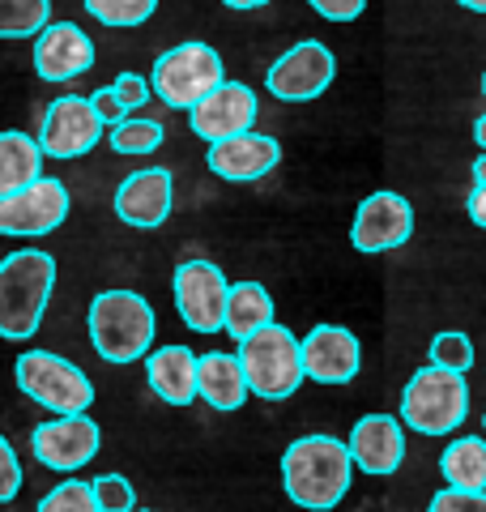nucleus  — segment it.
<instances>
[{
    "label": "nucleus",
    "instance_id": "obj_13",
    "mask_svg": "<svg viewBox=\"0 0 486 512\" xmlns=\"http://www.w3.org/2000/svg\"><path fill=\"white\" fill-rule=\"evenodd\" d=\"M410 235H414V205L401 192H371L354 210L350 244L359 252H393L410 244Z\"/></svg>",
    "mask_w": 486,
    "mask_h": 512
},
{
    "label": "nucleus",
    "instance_id": "obj_23",
    "mask_svg": "<svg viewBox=\"0 0 486 512\" xmlns=\"http://www.w3.org/2000/svg\"><path fill=\"white\" fill-rule=\"evenodd\" d=\"M273 325V299L261 282H235L226 291V316H222V329L231 333L235 342L252 338L256 329Z\"/></svg>",
    "mask_w": 486,
    "mask_h": 512
},
{
    "label": "nucleus",
    "instance_id": "obj_17",
    "mask_svg": "<svg viewBox=\"0 0 486 512\" xmlns=\"http://www.w3.org/2000/svg\"><path fill=\"white\" fill-rule=\"evenodd\" d=\"M171 205H175V180H171L167 167L133 171L116 188V218L124 222V227L154 231L171 218Z\"/></svg>",
    "mask_w": 486,
    "mask_h": 512
},
{
    "label": "nucleus",
    "instance_id": "obj_2",
    "mask_svg": "<svg viewBox=\"0 0 486 512\" xmlns=\"http://www.w3.org/2000/svg\"><path fill=\"white\" fill-rule=\"evenodd\" d=\"M56 286V256L39 248L9 252L0 261V338L26 342L43 325Z\"/></svg>",
    "mask_w": 486,
    "mask_h": 512
},
{
    "label": "nucleus",
    "instance_id": "obj_38",
    "mask_svg": "<svg viewBox=\"0 0 486 512\" xmlns=\"http://www.w3.org/2000/svg\"><path fill=\"white\" fill-rule=\"evenodd\" d=\"M474 184H478V188H486V150L474 158Z\"/></svg>",
    "mask_w": 486,
    "mask_h": 512
},
{
    "label": "nucleus",
    "instance_id": "obj_33",
    "mask_svg": "<svg viewBox=\"0 0 486 512\" xmlns=\"http://www.w3.org/2000/svg\"><path fill=\"white\" fill-rule=\"evenodd\" d=\"M111 90H116V99L124 103V111H137L150 103V77H141V73H120L116 82H111Z\"/></svg>",
    "mask_w": 486,
    "mask_h": 512
},
{
    "label": "nucleus",
    "instance_id": "obj_35",
    "mask_svg": "<svg viewBox=\"0 0 486 512\" xmlns=\"http://www.w3.org/2000/svg\"><path fill=\"white\" fill-rule=\"evenodd\" d=\"M90 103H94V111H99V120H103V124H120V120L128 116L124 103L116 99V90H111V86L94 90V94H90Z\"/></svg>",
    "mask_w": 486,
    "mask_h": 512
},
{
    "label": "nucleus",
    "instance_id": "obj_15",
    "mask_svg": "<svg viewBox=\"0 0 486 512\" xmlns=\"http://www.w3.org/2000/svg\"><path fill=\"white\" fill-rule=\"evenodd\" d=\"M303 350V376L316 384H350L363 367V346L342 325H316L299 342Z\"/></svg>",
    "mask_w": 486,
    "mask_h": 512
},
{
    "label": "nucleus",
    "instance_id": "obj_25",
    "mask_svg": "<svg viewBox=\"0 0 486 512\" xmlns=\"http://www.w3.org/2000/svg\"><path fill=\"white\" fill-rule=\"evenodd\" d=\"M52 22V0H0V39H30Z\"/></svg>",
    "mask_w": 486,
    "mask_h": 512
},
{
    "label": "nucleus",
    "instance_id": "obj_30",
    "mask_svg": "<svg viewBox=\"0 0 486 512\" xmlns=\"http://www.w3.org/2000/svg\"><path fill=\"white\" fill-rule=\"evenodd\" d=\"M39 512H99V504H94L90 483H77V478H69V483H60V487H52L43 495Z\"/></svg>",
    "mask_w": 486,
    "mask_h": 512
},
{
    "label": "nucleus",
    "instance_id": "obj_24",
    "mask_svg": "<svg viewBox=\"0 0 486 512\" xmlns=\"http://www.w3.org/2000/svg\"><path fill=\"white\" fill-rule=\"evenodd\" d=\"M440 474L448 487L461 491H486V436H461L444 448Z\"/></svg>",
    "mask_w": 486,
    "mask_h": 512
},
{
    "label": "nucleus",
    "instance_id": "obj_39",
    "mask_svg": "<svg viewBox=\"0 0 486 512\" xmlns=\"http://www.w3.org/2000/svg\"><path fill=\"white\" fill-rule=\"evenodd\" d=\"M474 141H478V150H486V116H478L474 124Z\"/></svg>",
    "mask_w": 486,
    "mask_h": 512
},
{
    "label": "nucleus",
    "instance_id": "obj_7",
    "mask_svg": "<svg viewBox=\"0 0 486 512\" xmlns=\"http://www.w3.org/2000/svg\"><path fill=\"white\" fill-rule=\"evenodd\" d=\"M218 82H226L222 56L201 39H188L180 47H171V52H162L150 73V90L175 111H188L192 103H201Z\"/></svg>",
    "mask_w": 486,
    "mask_h": 512
},
{
    "label": "nucleus",
    "instance_id": "obj_9",
    "mask_svg": "<svg viewBox=\"0 0 486 512\" xmlns=\"http://www.w3.org/2000/svg\"><path fill=\"white\" fill-rule=\"evenodd\" d=\"M103 120L99 111H94L90 99H81V94H60V99L47 103L43 111V124H39V150L47 158H81L90 154L94 146L103 141Z\"/></svg>",
    "mask_w": 486,
    "mask_h": 512
},
{
    "label": "nucleus",
    "instance_id": "obj_36",
    "mask_svg": "<svg viewBox=\"0 0 486 512\" xmlns=\"http://www.w3.org/2000/svg\"><path fill=\"white\" fill-rule=\"evenodd\" d=\"M465 210H469V222L486 231V188L474 184V192H469V201H465Z\"/></svg>",
    "mask_w": 486,
    "mask_h": 512
},
{
    "label": "nucleus",
    "instance_id": "obj_37",
    "mask_svg": "<svg viewBox=\"0 0 486 512\" xmlns=\"http://www.w3.org/2000/svg\"><path fill=\"white\" fill-rule=\"evenodd\" d=\"M226 9H239V13H252V9H265V5H273V0H222Z\"/></svg>",
    "mask_w": 486,
    "mask_h": 512
},
{
    "label": "nucleus",
    "instance_id": "obj_10",
    "mask_svg": "<svg viewBox=\"0 0 486 512\" xmlns=\"http://www.w3.org/2000/svg\"><path fill=\"white\" fill-rule=\"evenodd\" d=\"M171 291H175V312H180V320L192 333H218L222 329L226 291H231V282H226V274L214 261L175 265Z\"/></svg>",
    "mask_w": 486,
    "mask_h": 512
},
{
    "label": "nucleus",
    "instance_id": "obj_5",
    "mask_svg": "<svg viewBox=\"0 0 486 512\" xmlns=\"http://www.w3.org/2000/svg\"><path fill=\"white\" fill-rule=\"evenodd\" d=\"M469 414V384L465 372L448 367H418L401 389V423L414 427L418 436H448Z\"/></svg>",
    "mask_w": 486,
    "mask_h": 512
},
{
    "label": "nucleus",
    "instance_id": "obj_20",
    "mask_svg": "<svg viewBox=\"0 0 486 512\" xmlns=\"http://www.w3.org/2000/svg\"><path fill=\"white\" fill-rule=\"evenodd\" d=\"M145 380L167 406L197 402V355L188 346H158L145 355Z\"/></svg>",
    "mask_w": 486,
    "mask_h": 512
},
{
    "label": "nucleus",
    "instance_id": "obj_43",
    "mask_svg": "<svg viewBox=\"0 0 486 512\" xmlns=\"http://www.w3.org/2000/svg\"><path fill=\"white\" fill-rule=\"evenodd\" d=\"M482 431H486V414H482Z\"/></svg>",
    "mask_w": 486,
    "mask_h": 512
},
{
    "label": "nucleus",
    "instance_id": "obj_28",
    "mask_svg": "<svg viewBox=\"0 0 486 512\" xmlns=\"http://www.w3.org/2000/svg\"><path fill=\"white\" fill-rule=\"evenodd\" d=\"M431 363L435 367H448V372H469L474 367V342H469V333H435L431 338Z\"/></svg>",
    "mask_w": 486,
    "mask_h": 512
},
{
    "label": "nucleus",
    "instance_id": "obj_3",
    "mask_svg": "<svg viewBox=\"0 0 486 512\" xmlns=\"http://www.w3.org/2000/svg\"><path fill=\"white\" fill-rule=\"evenodd\" d=\"M86 325H90V346L99 350V359H107V363L145 359L150 346H154V333H158L150 299L137 295V291L94 295Z\"/></svg>",
    "mask_w": 486,
    "mask_h": 512
},
{
    "label": "nucleus",
    "instance_id": "obj_8",
    "mask_svg": "<svg viewBox=\"0 0 486 512\" xmlns=\"http://www.w3.org/2000/svg\"><path fill=\"white\" fill-rule=\"evenodd\" d=\"M333 77H337V56L320 39H303L269 64L265 86L282 103H312L333 86Z\"/></svg>",
    "mask_w": 486,
    "mask_h": 512
},
{
    "label": "nucleus",
    "instance_id": "obj_41",
    "mask_svg": "<svg viewBox=\"0 0 486 512\" xmlns=\"http://www.w3.org/2000/svg\"><path fill=\"white\" fill-rule=\"evenodd\" d=\"M482 94H486V73H482Z\"/></svg>",
    "mask_w": 486,
    "mask_h": 512
},
{
    "label": "nucleus",
    "instance_id": "obj_6",
    "mask_svg": "<svg viewBox=\"0 0 486 512\" xmlns=\"http://www.w3.org/2000/svg\"><path fill=\"white\" fill-rule=\"evenodd\" d=\"M13 380L35 406L52 414H81L94 406V384L77 363L52 355V350H26L13 363Z\"/></svg>",
    "mask_w": 486,
    "mask_h": 512
},
{
    "label": "nucleus",
    "instance_id": "obj_14",
    "mask_svg": "<svg viewBox=\"0 0 486 512\" xmlns=\"http://www.w3.org/2000/svg\"><path fill=\"white\" fill-rule=\"evenodd\" d=\"M256 111H261V103H256L252 86L243 82H218L214 90L205 94L201 103L188 107V124L192 133H197L201 141H222V137H235V133H248Z\"/></svg>",
    "mask_w": 486,
    "mask_h": 512
},
{
    "label": "nucleus",
    "instance_id": "obj_29",
    "mask_svg": "<svg viewBox=\"0 0 486 512\" xmlns=\"http://www.w3.org/2000/svg\"><path fill=\"white\" fill-rule=\"evenodd\" d=\"M90 491H94L99 512H133L137 508V491H133V483H128L124 474H99L90 483Z\"/></svg>",
    "mask_w": 486,
    "mask_h": 512
},
{
    "label": "nucleus",
    "instance_id": "obj_27",
    "mask_svg": "<svg viewBox=\"0 0 486 512\" xmlns=\"http://www.w3.org/2000/svg\"><path fill=\"white\" fill-rule=\"evenodd\" d=\"M154 9H158V0H86L90 18H99L103 26H116V30L150 22Z\"/></svg>",
    "mask_w": 486,
    "mask_h": 512
},
{
    "label": "nucleus",
    "instance_id": "obj_40",
    "mask_svg": "<svg viewBox=\"0 0 486 512\" xmlns=\"http://www.w3.org/2000/svg\"><path fill=\"white\" fill-rule=\"evenodd\" d=\"M461 9H469V13H486V0H457Z\"/></svg>",
    "mask_w": 486,
    "mask_h": 512
},
{
    "label": "nucleus",
    "instance_id": "obj_42",
    "mask_svg": "<svg viewBox=\"0 0 486 512\" xmlns=\"http://www.w3.org/2000/svg\"><path fill=\"white\" fill-rule=\"evenodd\" d=\"M133 512H154V508H133Z\"/></svg>",
    "mask_w": 486,
    "mask_h": 512
},
{
    "label": "nucleus",
    "instance_id": "obj_26",
    "mask_svg": "<svg viewBox=\"0 0 486 512\" xmlns=\"http://www.w3.org/2000/svg\"><path fill=\"white\" fill-rule=\"evenodd\" d=\"M111 150L116 154H150L162 146V124L158 120H120L111 124Z\"/></svg>",
    "mask_w": 486,
    "mask_h": 512
},
{
    "label": "nucleus",
    "instance_id": "obj_34",
    "mask_svg": "<svg viewBox=\"0 0 486 512\" xmlns=\"http://www.w3.org/2000/svg\"><path fill=\"white\" fill-rule=\"evenodd\" d=\"M320 18H329V22H354V18H363V9H367V0H307Z\"/></svg>",
    "mask_w": 486,
    "mask_h": 512
},
{
    "label": "nucleus",
    "instance_id": "obj_19",
    "mask_svg": "<svg viewBox=\"0 0 486 512\" xmlns=\"http://www.w3.org/2000/svg\"><path fill=\"white\" fill-rule=\"evenodd\" d=\"M346 444H350L354 470H363L371 478L397 474L405 461V423L393 419V414H363Z\"/></svg>",
    "mask_w": 486,
    "mask_h": 512
},
{
    "label": "nucleus",
    "instance_id": "obj_4",
    "mask_svg": "<svg viewBox=\"0 0 486 512\" xmlns=\"http://www.w3.org/2000/svg\"><path fill=\"white\" fill-rule=\"evenodd\" d=\"M239 367H243V380H248V393L265 397V402H286L307 380L299 338L286 325H265V329H256L252 338H243Z\"/></svg>",
    "mask_w": 486,
    "mask_h": 512
},
{
    "label": "nucleus",
    "instance_id": "obj_32",
    "mask_svg": "<svg viewBox=\"0 0 486 512\" xmlns=\"http://www.w3.org/2000/svg\"><path fill=\"white\" fill-rule=\"evenodd\" d=\"M22 491V461L13 453V444L0 436V504H9Z\"/></svg>",
    "mask_w": 486,
    "mask_h": 512
},
{
    "label": "nucleus",
    "instance_id": "obj_18",
    "mask_svg": "<svg viewBox=\"0 0 486 512\" xmlns=\"http://www.w3.org/2000/svg\"><path fill=\"white\" fill-rule=\"evenodd\" d=\"M94 69V43L77 22H47L35 35V73L43 82H77Z\"/></svg>",
    "mask_w": 486,
    "mask_h": 512
},
{
    "label": "nucleus",
    "instance_id": "obj_22",
    "mask_svg": "<svg viewBox=\"0 0 486 512\" xmlns=\"http://www.w3.org/2000/svg\"><path fill=\"white\" fill-rule=\"evenodd\" d=\"M43 158L47 154L39 150V137L5 128V133H0V197L35 184L43 175Z\"/></svg>",
    "mask_w": 486,
    "mask_h": 512
},
{
    "label": "nucleus",
    "instance_id": "obj_21",
    "mask_svg": "<svg viewBox=\"0 0 486 512\" xmlns=\"http://www.w3.org/2000/svg\"><path fill=\"white\" fill-rule=\"evenodd\" d=\"M197 397L205 406H214L222 414L239 410L248 402V380H243L239 355H226V350H209V355H197Z\"/></svg>",
    "mask_w": 486,
    "mask_h": 512
},
{
    "label": "nucleus",
    "instance_id": "obj_12",
    "mask_svg": "<svg viewBox=\"0 0 486 512\" xmlns=\"http://www.w3.org/2000/svg\"><path fill=\"white\" fill-rule=\"evenodd\" d=\"M99 444H103V431L86 410L60 414V419H52V423H39L35 436H30L35 457L47 470H60V474H73V470L86 466V461H94L99 457Z\"/></svg>",
    "mask_w": 486,
    "mask_h": 512
},
{
    "label": "nucleus",
    "instance_id": "obj_11",
    "mask_svg": "<svg viewBox=\"0 0 486 512\" xmlns=\"http://www.w3.org/2000/svg\"><path fill=\"white\" fill-rule=\"evenodd\" d=\"M69 218V188L52 175H39L35 184L0 197V235H52Z\"/></svg>",
    "mask_w": 486,
    "mask_h": 512
},
{
    "label": "nucleus",
    "instance_id": "obj_1",
    "mask_svg": "<svg viewBox=\"0 0 486 512\" xmlns=\"http://www.w3.org/2000/svg\"><path fill=\"white\" fill-rule=\"evenodd\" d=\"M354 478L350 444L337 436H299L282 453V487L307 512H329L346 500Z\"/></svg>",
    "mask_w": 486,
    "mask_h": 512
},
{
    "label": "nucleus",
    "instance_id": "obj_31",
    "mask_svg": "<svg viewBox=\"0 0 486 512\" xmlns=\"http://www.w3.org/2000/svg\"><path fill=\"white\" fill-rule=\"evenodd\" d=\"M427 512H486V491H461V487H444L431 495Z\"/></svg>",
    "mask_w": 486,
    "mask_h": 512
},
{
    "label": "nucleus",
    "instance_id": "obj_16",
    "mask_svg": "<svg viewBox=\"0 0 486 512\" xmlns=\"http://www.w3.org/2000/svg\"><path fill=\"white\" fill-rule=\"evenodd\" d=\"M205 163H209V171H214L218 180L252 184V180H261V175H269L273 167L282 163V146H278V137L248 128V133L214 141L209 154H205Z\"/></svg>",
    "mask_w": 486,
    "mask_h": 512
}]
</instances>
